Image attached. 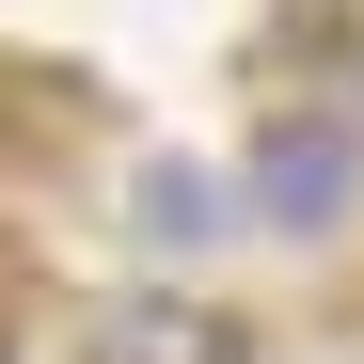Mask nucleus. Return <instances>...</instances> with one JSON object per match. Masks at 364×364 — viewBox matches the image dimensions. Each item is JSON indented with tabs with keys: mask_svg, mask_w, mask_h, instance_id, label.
<instances>
[{
	"mask_svg": "<svg viewBox=\"0 0 364 364\" xmlns=\"http://www.w3.org/2000/svg\"><path fill=\"white\" fill-rule=\"evenodd\" d=\"M0 364H16V333H0Z\"/></svg>",
	"mask_w": 364,
	"mask_h": 364,
	"instance_id": "nucleus-4",
	"label": "nucleus"
},
{
	"mask_svg": "<svg viewBox=\"0 0 364 364\" xmlns=\"http://www.w3.org/2000/svg\"><path fill=\"white\" fill-rule=\"evenodd\" d=\"M80 364H254V317H222L191 285H127L80 317Z\"/></svg>",
	"mask_w": 364,
	"mask_h": 364,
	"instance_id": "nucleus-2",
	"label": "nucleus"
},
{
	"mask_svg": "<svg viewBox=\"0 0 364 364\" xmlns=\"http://www.w3.org/2000/svg\"><path fill=\"white\" fill-rule=\"evenodd\" d=\"M237 222L254 237H348L364 222V80L348 95H269L237 127Z\"/></svg>",
	"mask_w": 364,
	"mask_h": 364,
	"instance_id": "nucleus-1",
	"label": "nucleus"
},
{
	"mask_svg": "<svg viewBox=\"0 0 364 364\" xmlns=\"http://www.w3.org/2000/svg\"><path fill=\"white\" fill-rule=\"evenodd\" d=\"M222 222H237V174L222 159H127V237L143 254H206Z\"/></svg>",
	"mask_w": 364,
	"mask_h": 364,
	"instance_id": "nucleus-3",
	"label": "nucleus"
}]
</instances>
